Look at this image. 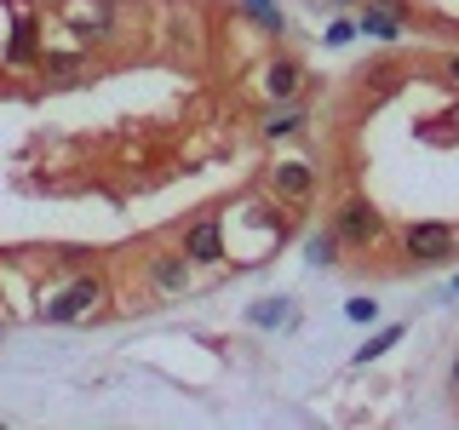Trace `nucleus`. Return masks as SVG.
<instances>
[{
  "label": "nucleus",
  "mask_w": 459,
  "mask_h": 430,
  "mask_svg": "<svg viewBox=\"0 0 459 430\" xmlns=\"http://www.w3.org/2000/svg\"><path fill=\"white\" fill-rule=\"evenodd\" d=\"M442 69H448V75L459 81V52H448V64H442Z\"/></svg>",
  "instance_id": "nucleus-19"
},
{
  "label": "nucleus",
  "mask_w": 459,
  "mask_h": 430,
  "mask_svg": "<svg viewBox=\"0 0 459 430\" xmlns=\"http://www.w3.org/2000/svg\"><path fill=\"white\" fill-rule=\"evenodd\" d=\"M241 12L258 23V29H270V35H281V6L276 0H241Z\"/></svg>",
  "instance_id": "nucleus-15"
},
{
  "label": "nucleus",
  "mask_w": 459,
  "mask_h": 430,
  "mask_svg": "<svg viewBox=\"0 0 459 430\" xmlns=\"http://www.w3.org/2000/svg\"><path fill=\"white\" fill-rule=\"evenodd\" d=\"M454 293H459V276H454Z\"/></svg>",
  "instance_id": "nucleus-22"
},
{
  "label": "nucleus",
  "mask_w": 459,
  "mask_h": 430,
  "mask_svg": "<svg viewBox=\"0 0 459 430\" xmlns=\"http://www.w3.org/2000/svg\"><path fill=\"white\" fill-rule=\"evenodd\" d=\"M6 57H12V64H40V23H35V18H18Z\"/></svg>",
  "instance_id": "nucleus-10"
},
{
  "label": "nucleus",
  "mask_w": 459,
  "mask_h": 430,
  "mask_svg": "<svg viewBox=\"0 0 459 430\" xmlns=\"http://www.w3.org/2000/svg\"><path fill=\"white\" fill-rule=\"evenodd\" d=\"M264 190L276 195V201H293V207H299V201L316 195V167L310 161H276V167L264 172Z\"/></svg>",
  "instance_id": "nucleus-7"
},
{
  "label": "nucleus",
  "mask_w": 459,
  "mask_h": 430,
  "mask_svg": "<svg viewBox=\"0 0 459 430\" xmlns=\"http://www.w3.org/2000/svg\"><path fill=\"white\" fill-rule=\"evenodd\" d=\"M178 247L190 253L201 270L224 264V258H230V253H224V219H219V212H207V219H195L190 229H184V241H178Z\"/></svg>",
  "instance_id": "nucleus-5"
},
{
  "label": "nucleus",
  "mask_w": 459,
  "mask_h": 430,
  "mask_svg": "<svg viewBox=\"0 0 459 430\" xmlns=\"http://www.w3.org/2000/svg\"><path fill=\"white\" fill-rule=\"evenodd\" d=\"M448 384H454V396H459V356H454V367H448Z\"/></svg>",
  "instance_id": "nucleus-20"
},
{
  "label": "nucleus",
  "mask_w": 459,
  "mask_h": 430,
  "mask_svg": "<svg viewBox=\"0 0 459 430\" xmlns=\"http://www.w3.org/2000/svg\"><path fill=\"white\" fill-rule=\"evenodd\" d=\"M253 327H293V305H287V298H264V305H253Z\"/></svg>",
  "instance_id": "nucleus-14"
},
{
  "label": "nucleus",
  "mask_w": 459,
  "mask_h": 430,
  "mask_svg": "<svg viewBox=\"0 0 459 430\" xmlns=\"http://www.w3.org/2000/svg\"><path fill=\"white\" fill-rule=\"evenodd\" d=\"M264 92L276 98V104H287V98L299 92V64H293V57H276V64L264 69Z\"/></svg>",
  "instance_id": "nucleus-9"
},
{
  "label": "nucleus",
  "mask_w": 459,
  "mask_h": 430,
  "mask_svg": "<svg viewBox=\"0 0 459 430\" xmlns=\"http://www.w3.org/2000/svg\"><path fill=\"white\" fill-rule=\"evenodd\" d=\"M143 276H150V287L161 298H184V293H190V281H195V258L184 253V247H161V253L143 258Z\"/></svg>",
  "instance_id": "nucleus-4"
},
{
  "label": "nucleus",
  "mask_w": 459,
  "mask_h": 430,
  "mask_svg": "<svg viewBox=\"0 0 459 430\" xmlns=\"http://www.w3.org/2000/svg\"><path fill=\"white\" fill-rule=\"evenodd\" d=\"M402 253H408V264H448L459 253V229L442 219H420L402 229Z\"/></svg>",
  "instance_id": "nucleus-2"
},
{
  "label": "nucleus",
  "mask_w": 459,
  "mask_h": 430,
  "mask_svg": "<svg viewBox=\"0 0 459 430\" xmlns=\"http://www.w3.org/2000/svg\"><path fill=\"white\" fill-rule=\"evenodd\" d=\"M333 6H362V0H333Z\"/></svg>",
  "instance_id": "nucleus-21"
},
{
  "label": "nucleus",
  "mask_w": 459,
  "mask_h": 430,
  "mask_svg": "<svg viewBox=\"0 0 459 430\" xmlns=\"http://www.w3.org/2000/svg\"><path fill=\"white\" fill-rule=\"evenodd\" d=\"M40 75H52V81H81V75H86V52H40Z\"/></svg>",
  "instance_id": "nucleus-11"
},
{
  "label": "nucleus",
  "mask_w": 459,
  "mask_h": 430,
  "mask_svg": "<svg viewBox=\"0 0 459 430\" xmlns=\"http://www.w3.org/2000/svg\"><path fill=\"white\" fill-rule=\"evenodd\" d=\"M339 247H344V241H339V229L327 224V229H316V236L305 241V258H310L316 270H327V264H339Z\"/></svg>",
  "instance_id": "nucleus-13"
},
{
  "label": "nucleus",
  "mask_w": 459,
  "mask_h": 430,
  "mask_svg": "<svg viewBox=\"0 0 459 430\" xmlns=\"http://www.w3.org/2000/svg\"><path fill=\"white\" fill-rule=\"evenodd\" d=\"M402 339V327H379V333H373L368 344H362V350H356V367H368V362H379V356L385 350H391V344Z\"/></svg>",
  "instance_id": "nucleus-16"
},
{
  "label": "nucleus",
  "mask_w": 459,
  "mask_h": 430,
  "mask_svg": "<svg viewBox=\"0 0 459 430\" xmlns=\"http://www.w3.org/2000/svg\"><path fill=\"white\" fill-rule=\"evenodd\" d=\"M344 315H351V322H379V305H373V298H351Z\"/></svg>",
  "instance_id": "nucleus-17"
},
{
  "label": "nucleus",
  "mask_w": 459,
  "mask_h": 430,
  "mask_svg": "<svg viewBox=\"0 0 459 430\" xmlns=\"http://www.w3.org/2000/svg\"><path fill=\"white\" fill-rule=\"evenodd\" d=\"M299 126H305V109H299V104H281V109H270V115H264V126H258V133L276 143V138H293Z\"/></svg>",
  "instance_id": "nucleus-12"
},
{
  "label": "nucleus",
  "mask_w": 459,
  "mask_h": 430,
  "mask_svg": "<svg viewBox=\"0 0 459 430\" xmlns=\"http://www.w3.org/2000/svg\"><path fill=\"white\" fill-rule=\"evenodd\" d=\"M104 298H109L104 276H75V281H64L47 305H40V322H81V315H92Z\"/></svg>",
  "instance_id": "nucleus-1"
},
{
  "label": "nucleus",
  "mask_w": 459,
  "mask_h": 430,
  "mask_svg": "<svg viewBox=\"0 0 459 430\" xmlns=\"http://www.w3.org/2000/svg\"><path fill=\"white\" fill-rule=\"evenodd\" d=\"M0 333H6V327H0Z\"/></svg>",
  "instance_id": "nucleus-23"
},
{
  "label": "nucleus",
  "mask_w": 459,
  "mask_h": 430,
  "mask_svg": "<svg viewBox=\"0 0 459 430\" xmlns=\"http://www.w3.org/2000/svg\"><path fill=\"white\" fill-rule=\"evenodd\" d=\"M351 35H356V23H333V29H327V47H344Z\"/></svg>",
  "instance_id": "nucleus-18"
},
{
  "label": "nucleus",
  "mask_w": 459,
  "mask_h": 430,
  "mask_svg": "<svg viewBox=\"0 0 459 430\" xmlns=\"http://www.w3.org/2000/svg\"><path fill=\"white\" fill-rule=\"evenodd\" d=\"M333 229H339L344 247H356V253H368V247H379V241H385V219H379V207H373V201H362V195L339 201Z\"/></svg>",
  "instance_id": "nucleus-3"
},
{
  "label": "nucleus",
  "mask_w": 459,
  "mask_h": 430,
  "mask_svg": "<svg viewBox=\"0 0 459 430\" xmlns=\"http://www.w3.org/2000/svg\"><path fill=\"white\" fill-rule=\"evenodd\" d=\"M362 18H356V29L373 40H402V29H408V0H362Z\"/></svg>",
  "instance_id": "nucleus-6"
},
{
  "label": "nucleus",
  "mask_w": 459,
  "mask_h": 430,
  "mask_svg": "<svg viewBox=\"0 0 459 430\" xmlns=\"http://www.w3.org/2000/svg\"><path fill=\"white\" fill-rule=\"evenodd\" d=\"M64 23L75 29L81 40H109L115 35V6H109V0H69Z\"/></svg>",
  "instance_id": "nucleus-8"
}]
</instances>
